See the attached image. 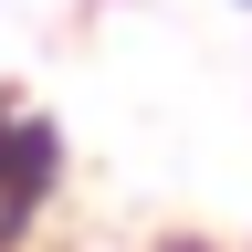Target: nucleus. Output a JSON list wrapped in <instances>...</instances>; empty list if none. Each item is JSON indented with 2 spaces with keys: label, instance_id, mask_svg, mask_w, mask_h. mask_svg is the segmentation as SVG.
I'll list each match as a JSON object with an SVG mask.
<instances>
[{
  "label": "nucleus",
  "instance_id": "1",
  "mask_svg": "<svg viewBox=\"0 0 252 252\" xmlns=\"http://www.w3.org/2000/svg\"><path fill=\"white\" fill-rule=\"evenodd\" d=\"M53 189H63V126L0 84V252L32 242V220L53 210Z\"/></svg>",
  "mask_w": 252,
  "mask_h": 252
},
{
  "label": "nucleus",
  "instance_id": "2",
  "mask_svg": "<svg viewBox=\"0 0 252 252\" xmlns=\"http://www.w3.org/2000/svg\"><path fill=\"white\" fill-rule=\"evenodd\" d=\"M158 252H220V242H158Z\"/></svg>",
  "mask_w": 252,
  "mask_h": 252
},
{
  "label": "nucleus",
  "instance_id": "3",
  "mask_svg": "<svg viewBox=\"0 0 252 252\" xmlns=\"http://www.w3.org/2000/svg\"><path fill=\"white\" fill-rule=\"evenodd\" d=\"M242 11H252V0H242Z\"/></svg>",
  "mask_w": 252,
  "mask_h": 252
}]
</instances>
